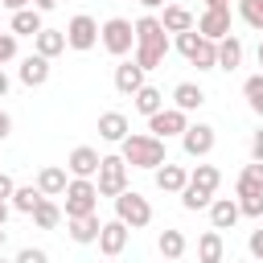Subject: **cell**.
<instances>
[{"label":"cell","instance_id":"cell-34","mask_svg":"<svg viewBox=\"0 0 263 263\" xmlns=\"http://www.w3.org/2000/svg\"><path fill=\"white\" fill-rule=\"evenodd\" d=\"M238 16H242L255 33H263V0H238Z\"/></svg>","mask_w":263,"mask_h":263},{"label":"cell","instance_id":"cell-11","mask_svg":"<svg viewBox=\"0 0 263 263\" xmlns=\"http://www.w3.org/2000/svg\"><path fill=\"white\" fill-rule=\"evenodd\" d=\"M127 234H132V226H127V222H119V218L103 222V230H99V251H103L107 259L123 255V247H127Z\"/></svg>","mask_w":263,"mask_h":263},{"label":"cell","instance_id":"cell-37","mask_svg":"<svg viewBox=\"0 0 263 263\" xmlns=\"http://www.w3.org/2000/svg\"><path fill=\"white\" fill-rule=\"evenodd\" d=\"M16 263H49V255H45L41 247H25V251L16 255Z\"/></svg>","mask_w":263,"mask_h":263},{"label":"cell","instance_id":"cell-8","mask_svg":"<svg viewBox=\"0 0 263 263\" xmlns=\"http://www.w3.org/2000/svg\"><path fill=\"white\" fill-rule=\"evenodd\" d=\"M66 45H70V49H78V53L95 49V45H99V21H95V16H86V12L70 16V25H66Z\"/></svg>","mask_w":263,"mask_h":263},{"label":"cell","instance_id":"cell-4","mask_svg":"<svg viewBox=\"0 0 263 263\" xmlns=\"http://www.w3.org/2000/svg\"><path fill=\"white\" fill-rule=\"evenodd\" d=\"M99 41H103V49L111 58H127L132 45H136V25L123 21V16H111V21L99 25Z\"/></svg>","mask_w":263,"mask_h":263},{"label":"cell","instance_id":"cell-15","mask_svg":"<svg viewBox=\"0 0 263 263\" xmlns=\"http://www.w3.org/2000/svg\"><path fill=\"white\" fill-rule=\"evenodd\" d=\"M16 74H21V82H25V86H45V82H49V58H41V53L33 49V53L21 62V70H16Z\"/></svg>","mask_w":263,"mask_h":263},{"label":"cell","instance_id":"cell-22","mask_svg":"<svg viewBox=\"0 0 263 263\" xmlns=\"http://www.w3.org/2000/svg\"><path fill=\"white\" fill-rule=\"evenodd\" d=\"M160 25H164L168 33H189V29H197V21H193V12H189L185 4H164Z\"/></svg>","mask_w":263,"mask_h":263},{"label":"cell","instance_id":"cell-28","mask_svg":"<svg viewBox=\"0 0 263 263\" xmlns=\"http://www.w3.org/2000/svg\"><path fill=\"white\" fill-rule=\"evenodd\" d=\"M8 201H12V210H16V214H33V210L45 201V193H41L37 185H16V193H12Z\"/></svg>","mask_w":263,"mask_h":263},{"label":"cell","instance_id":"cell-45","mask_svg":"<svg viewBox=\"0 0 263 263\" xmlns=\"http://www.w3.org/2000/svg\"><path fill=\"white\" fill-rule=\"evenodd\" d=\"M205 8H230V0H205Z\"/></svg>","mask_w":263,"mask_h":263},{"label":"cell","instance_id":"cell-16","mask_svg":"<svg viewBox=\"0 0 263 263\" xmlns=\"http://www.w3.org/2000/svg\"><path fill=\"white\" fill-rule=\"evenodd\" d=\"M66 230H70V238H74L78 247H86V242H99L103 222H99V214H86V218H66Z\"/></svg>","mask_w":263,"mask_h":263},{"label":"cell","instance_id":"cell-21","mask_svg":"<svg viewBox=\"0 0 263 263\" xmlns=\"http://www.w3.org/2000/svg\"><path fill=\"white\" fill-rule=\"evenodd\" d=\"M226 259V242H222V230H205L197 238V263H222Z\"/></svg>","mask_w":263,"mask_h":263},{"label":"cell","instance_id":"cell-29","mask_svg":"<svg viewBox=\"0 0 263 263\" xmlns=\"http://www.w3.org/2000/svg\"><path fill=\"white\" fill-rule=\"evenodd\" d=\"M132 103H136V111H140V115H156V111L164 107V95H160L156 86H148V82H144V86L132 95Z\"/></svg>","mask_w":263,"mask_h":263},{"label":"cell","instance_id":"cell-39","mask_svg":"<svg viewBox=\"0 0 263 263\" xmlns=\"http://www.w3.org/2000/svg\"><path fill=\"white\" fill-rule=\"evenodd\" d=\"M12 193H16V181H12L8 173H0V201H8Z\"/></svg>","mask_w":263,"mask_h":263},{"label":"cell","instance_id":"cell-42","mask_svg":"<svg viewBox=\"0 0 263 263\" xmlns=\"http://www.w3.org/2000/svg\"><path fill=\"white\" fill-rule=\"evenodd\" d=\"M0 4H4V8H8V12H21V8H29V4H33V0H0Z\"/></svg>","mask_w":263,"mask_h":263},{"label":"cell","instance_id":"cell-7","mask_svg":"<svg viewBox=\"0 0 263 263\" xmlns=\"http://www.w3.org/2000/svg\"><path fill=\"white\" fill-rule=\"evenodd\" d=\"M95 185H99V197H119L127 189V160L123 156H103Z\"/></svg>","mask_w":263,"mask_h":263},{"label":"cell","instance_id":"cell-19","mask_svg":"<svg viewBox=\"0 0 263 263\" xmlns=\"http://www.w3.org/2000/svg\"><path fill=\"white\" fill-rule=\"evenodd\" d=\"M185 185H189V173H185L181 164H168V160H164V164L156 168V189H160V193H181Z\"/></svg>","mask_w":263,"mask_h":263},{"label":"cell","instance_id":"cell-30","mask_svg":"<svg viewBox=\"0 0 263 263\" xmlns=\"http://www.w3.org/2000/svg\"><path fill=\"white\" fill-rule=\"evenodd\" d=\"M238 193H263V160H251L242 173H238Z\"/></svg>","mask_w":263,"mask_h":263},{"label":"cell","instance_id":"cell-26","mask_svg":"<svg viewBox=\"0 0 263 263\" xmlns=\"http://www.w3.org/2000/svg\"><path fill=\"white\" fill-rule=\"evenodd\" d=\"M45 25H41V8H21L12 12V33L16 37H37Z\"/></svg>","mask_w":263,"mask_h":263},{"label":"cell","instance_id":"cell-49","mask_svg":"<svg viewBox=\"0 0 263 263\" xmlns=\"http://www.w3.org/2000/svg\"><path fill=\"white\" fill-rule=\"evenodd\" d=\"M259 66H263V41H259Z\"/></svg>","mask_w":263,"mask_h":263},{"label":"cell","instance_id":"cell-13","mask_svg":"<svg viewBox=\"0 0 263 263\" xmlns=\"http://www.w3.org/2000/svg\"><path fill=\"white\" fill-rule=\"evenodd\" d=\"M99 164H103V156H99L90 144H78V148L70 152V160H66V173H70V177H99Z\"/></svg>","mask_w":263,"mask_h":263},{"label":"cell","instance_id":"cell-20","mask_svg":"<svg viewBox=\"0 0 263 263\" xmlns=\"http://www.w3.org/2000/svg\"><path fill=\"white\" fill-rule=\"evenodd\" d=\"M66 185H70V177H66V168H58V164H45V168L37 173V189H41L45 197H62Z\"/></svg>","mask_w":263,"mask_h":263},{"label":"cell","instance_id":"cell-48","mask_svg":"<svg viewBox=\"0 0 263 263\" xmlns=\"http://www.w3.org/2000/svg\"><path fill=\"white\" fill-rule=\"evenodd\" d=\"M4 238H8V234H4V226H0V251H4Z\"/></svg>","mask_w":263,"mask_h":263},{"label":"cell","instance_id":"cell-3","mask_svg":"<svg viewBox=\"0 0 263 263\" xmlns=\"http://www.w3.org/2000/svg\"><path fill=\"white\" fill-rule=\"evenodd\" d=\"M177 49L189 58V66H197V70H218V41L201 37L197 29L177 33Z\"/></svg>","mask_w":263,"mask_h":263},{"label":"cell","instance_id":"cell-25","mask_svg":"<svg viewBox=\"0 0 263 263\" xmlns=\"http://www.w3.org/2000/svg\"><path fill=\"white\" fill-rule=\"evenodd\" d=\"M205 103V90L197 86V82H177L173 86V107H181V111H197Z\"/></svg>","mask_w":263,"mask_h":263},{"label":"cell","instance_id":"cell-50","mask_svg":"<svg viewBox=\"0 0 263 263\" xmlns=\"http://www.w3.org/2000/svg\"><path fill=\"white\" fill-rule=\"evenodd\" d=\"M0 263H8V259H0ZM12 263H16V259H12Z\"/></svg>","mask_w":263,"mask_h":263},{"label":"cell","instance_id":"cell-38","mask_svg":"<svg viewBox=\"0 0 263 263\" xmlns=\"http://www.w3.org/2000/svg\"><path fill=\"white\" fill-rule=\"evenodd\" d=\"M247 247H251V255L263 263V226H259V230H251V242H247Z\"/></svg>","mask_w":263,"mask_h":263},{"label":"cell","instance_id":"cell-27","mask_svg":"<svg viewBox=\"0 0 263 263\" xmlns=\"http://www.w3.org/2000/svg\"><path fill=\"white\" fill-rule=\"evenodd\" d=\"M189 185H193V189H201V193H210V197H214V193H218V185H222V173H218V168H214V164H197V168H193V173H189Z\"/></svg>","mask_w":263,"mask_h":263},{"label":"cell","instance_id":"cell-24","mask_svg":"<svg viewBox=\"0 0 263 263\" xmlns=\"http://www.w3.org/2000/svg\"><path fill=\"white\" fill-rule=\"evenodd\" d=\"M238 66H242V41L230 33V37H222V41H218V70H226V74H230V70H238Z\"/></svg>","mask_w":263,"mask_h":263},{"label":"cell","instance_id":"cell-6","mask_svg":"<svg viewBox=\"0 0 263 263\" xmlns=\"http://www.w3.org/2000/svg\"><path fill=\"white\" fill-rule=\"evenodd\" d=\"M115 218H119V222H127L132 230H140V226H148V222H152V205H148V197H144V193L123 189V193L115 197Z\"/></svg>","mask_w":263,"mask_h":263},{"label":"cell","instance_id":"cell-44","mask_svg":"<svg viewBox=\"0 0 263 263\" xmlns=\"http://www.w3.org/2000/svg\"><path fill=\"white\" fill-rule=\"evenodd\" d=\"M33 8H41V12H49V8H58V0H33Z\"/></svg>","mask_w":263,"mask_h":263},{"label":"cell","instance_id":"cell-40","mask_svg":"<svg viewBox=\"0 0 263 263\" xmlns=\"http://www.w3.org/2000/svg\"><path fill=\"white\" fill-rule=\"evenodd\" d=\"M251 160H263V127L251 136Z\"/></svg>","mask_w":263,"mask_h":263},{"label":"cell","instance_id":"cell-18","mask_svg":"<svg viewBox=\"0 0 263 263\" xmlns=\"http://www.w3.org/2000/svg\"><path fill=\"white\" fill-rule=\"evenodd\" d=\"M238 218H242L238 201H230V197H214V201H210V222H214V230H230Z\"/></svg>","mask_w":263,"mask_h":263},{"label":"cell","instance_id":"cell-9","mask_svg":"<svg viewBox=\"0 0 263 263\" xmlns=\"http://www.w3.org/2000/svg\"><path fill=\"white\" fill-rule=\"evenodd\" d=\"M185 127H189V111H181V107H160L156 115H148V132L160 136V140L185 136Z\"/></svg>","mask_w":263,"mask_h":263},{"label":"cell","instance_id":"cell-35","mask_svg":"<svg viewBox=\"0 0 263 263\" xmlns=\"http://www.w3.org/2000/svg\"><path fill=\"white\" fill-rule=\"evenodd\" d=\"M238 210L247 218H263V193H238Z\"/></svg>","mask_w":263,"mask_h":263},{"label":"cell","instance_id":"cell-33","mask_svg":"<svg viewBox=\"0 0 263 263\" xmlns=\"http://www.w3.org/2000/svg\"><path fill=\"white\" fill-rule=\"evenodd\" d=\"M29 218H33V226H41V230H53V226L62 222V210H58V205H53V201L45 197V201H41V205H37V210H33Z\"/></svg>","mask_w":263,"mask_h":263},{"label":"cell","instance_id":"cell-14","mask_svg":"<svg viewBox=\"0 0 263 263\" xmlns=\"http://www.w3.org/2000/svg\"><path fill=\"white\" fill-rule=\"evenodd\" d=\"M144 74H148V70H144L136 58H132V62H119V66H115V90H119V95H136V90L144 86Z\"/></svg>","mask_w":263,"mask_h":263},{"label":"cell","instance_id":"cell-1","mask_svg":"<svg viewBox=\"0 0 263 263\" xmlns=\"http://www.w3.org/2000/svg\"><path fill=\"white\" fill-rule=\"evenodd\" d=\"M164 53H168V29L160 25V16H140L136 21V62L144 66V70H156L160 62H164Z\"/></svg>","mask_w":263,"mask_h":263},{"label":"cell","instance_id":"cell-12","mask_svg":"<svg viewBox=\"0 0 263 263\" xmlns=\"http://www.w3.org/2000/svg\"><path fill=\"white\" fill-rule=\"evenodd\" d=\"M197 33L210 37V41L230 37V8H205V12L197 16Z\"/></svg>","mask_w":263,"mask_h":263},{"label":"cell","instance_id":"cell-10","mask_svg":"<svg viewBox=\"0 0 263 263\" xmlns=\"http://www.w3.org/2000/svg\"><path fill=\"white\" fill-rule=\"evenodd\" d=\"M214 127L210 123H189L185 127V136H181V148H185V156H193V160H201V156H210L214 152Z\"/></svg>","mask_w":263,"mask_h":263},{"label":"cell","instance_id":"cell-43","mask_svg":"<svg viewBox=\"0 0 263 263\" xmlns=\"http://www.w3.org/2000/svg\"><path fill=\"white\" fill-rule=\"evenodd\" d=\"M8 86H12V82H8V74H4V66H0V99L8 95Z\"/></svg>","mask_w":263,"mask_h":263},{"label":"cell","instance_id":"cell-36","mask_svg":"<svg viewBox=\"0 0 263 263\" xmlns=\"http://www.w3.org/2000/svg\"><path fill=\"white\" fill-rule=\"evenodd\" d=\"M16 58V33H0V66H8Z\"/></svg>","mask_w":263,"mask_h":263},{"label":"cell","instance_id":"cell-17","mask_svg":"<svg viewBox=\"0 0 263 263\" xmlns=\"http://www.w3.org/2000/svg\"><path fill=\"white\" fill-rule=\"evenodd\" d=\"M99 136L107 144H123L127 140V115L123 111H103L99 115Z\"/></svg>","mask_w":263,"mask_h":263},{"label":"cell","instance_id":"cell-46","mask_svg":"<svg viewBox=\"0 0 263 263\" xmlns=\"http://www.w3.org/2000/svg\"><path fill=\"white\" fill-rule=\"evenodd\" d=\"M8 222V201H0V226Z\"/></svg>","mask_w":263,"mask_h":263},{"label":"cell","instance_id":"cell-5","mask_svg":"<svg viewBox=\"0 0 263 263\" xmlns=\"http://www.w3.org/2000/svg\"><path fill=\"white\" fill-rule=\"evenodd\" d=\"M62 197H66V218H86L99 205V185L90 177H70V185H66Z\"/></svg>","mask_w":263,"mask_h":263},{"label":"cell","instance_id":"cell-41","mask_svg":"<svg viewBox=\"0 0 263 263\" xmlns=\"http://www.w3.org/2000/svg\"><path fill=\"white\" fill-rule=\"evenodd\" d=\"M8 136H12V115L0 111V140H8Z\"/></svg>","mask_w":263,"mask_h":263},{"label":"cell","instance_id":"cell-32","mask_svg":"<svg viewBox=\"0 0 263 263\" xmlns=\"http://www.w3.org/2000/svg\"><path fill=\"white\" fill-rule=\"evenodd\" d=\"M242 99H247V107H251L255 115H263V70L242 82Z\"/></svg>","mask_w":263,"mask_h":263},{"label":"cell","instance_id":"cell-51","mask_svg":"<svg viewBox=\"0 0 263 263\" xmlns=\"http://www.w3.org/2000/svg\"><path fill=\"white\" fill-rule=\"evenodd\" d=\"M222 263H226V259H222Z\"/></svg>","mask_w":263,"mask_h":263},{"label":"cell","instance_id":"cell-2","mask_svg":"<svg viewBox=\"0 0 263 263\" xmlns=\"http://www.w3.org/2000/svg\"><path fill=\"white\" fill-rule=\"evenodd\" d=\"M119 156H123L132 168H152V173L168 160V156H164V140L152 136V132H148V136H140V132L132 136V132H127V140L119 144Z\"/></svg>","mask_w":263,"mask_h":263},{"label":"cell","instance_id":"cell-31","mask_svg":"<svg viewBox=\"0 0 263 263\" xmlns=\"http://www.w3.org/2000/svg\"><path fill=\"white\" fill-rule=\"evenodd\" d=\"M156 247H160L164 259H181V255H185V234H181V230H160Z\"/></svg>","mask_w":263,"mask_h":263},{"label":"cell","instance_id":"cell-47","mask_svg":"<svg viewBox=\"0 0 263 263\" xmlns=\"http://www.w3.org/2000/svg\"><path fill=\"white\" fill-rule=\"evenodd\" d=\"M144 8H164V0H140Z\"/></svg>","mask_w":263,"mask_h":263},{"label":"cell","instance_id":"cell-23","mask_svg":"<svg viewBox=\"0 0 263 263\" xmlns=\"http://www.w3.org/2000/svg\"><path fill=\"white\" fill-rule=\"evenodd\" d=\"M33 49H37L41 58H58V53L66 49V29H41V33L33 37Z\"/></svg>","mask_w":263,"mask_h":263}]
</instances>
